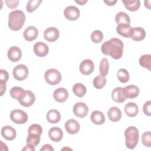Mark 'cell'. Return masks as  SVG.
<instances>
[{
    "label": "cell",
    "instance_id": "1",
    "mask_svg": "<svg viewBox=\"0 0 151 151\" xmlns=\"http://www.w3.org/2000/svg\"><path fill=\"white\" fill-rule=\"evenodd\" d=\"M123 42L117 38H113L105 41L101 45V50L106 55H110L114 60L120 59L123 55Z\"/></svg>",
    "mask_w": 151,
    "mask_h": 151
},
{
    "label": "cell",
    "instance_id": "2",
    "mask_svg": "<svg viewBox=\"0 0 151 151\" xmlns=\"http://www.w3.org/2000/svg\"><path fill=\"white\" fill-rule=\"evenodd\" d=\"M25 21V15L21 10H14L8 15V27L13 31H18L22 28Z\"/></svg>",
    "mask_w": 151,
    "mask_h": 151
},
{
    "label": "cell",
    "instance_id": "3",
    "mask_svg": "<svg viewBox=\"0 0 151 151\" xmlns=\"http://www.w3.org/2000/svg\"><path fill=\"white\" fill-rule=\"evenodd\" d=\"M125 144L127 148L133 149L136 146L139 137L138 129L134 126L128 127L124 132Z\"/></svg>",
    "mask_w": 151,
    "mask_h": 151
},
{
    "label": "cell",
    "instance_id": "4",
    "mask_svg": "<svg viewBox=\"0 0 151 151\" xmlns=\"http://www.w3.org/2000/svg\"><path fill=\"white\" fill-rule=\"evenodd\" d=\"M44 78L47 83L52 86H55L60 83L61 75L57 69L50 68L45 71Z\"/></svg>",
    "mask_w": 151,
    "mask_h": 151
},
{
    "label": "cell",
    "instance_id": "5",
    "mask_svg": "<svg viewBox=\"0 0 151 151\" xmlns=\"http://www.w3.org/2000/svg\"><path fill=\"white\" fill-rule=\"evenodd\" d=\"M10 118L11 120L16 124H24L28 120L27 114L22 110L14 109L10 113Z\"/></svg>",
    "mask_w": 151,
    "mask_h": 151
},
{
    "label": "cell",
    "instance_id": "6",
    "mask_svg": "<svg viewBox=\"0 0 151 151\" xmlns=\"http://www.w3.org/2000/svg\"><path fill=\"white\" fill-rule=\"evenodd\" d=\"M28 67L22 64L15 66L12 71L14 77L18 81H22L26 79L28 76Z\"/></svg>",
    "mask_w": 151,
    "mask_h": 151
},
{
    "label": "cell",
    "instance_id": "7",
    "mask_svg": "<svg viewBox=\"0 0 151 151\" xmlns=\"http://www.w3.org/2000/svg\"><path fill=\"white\" fill-rule=\"evenodd\" d=\"M73 113L78 117L83 118L86 117L88 113V107L83 102H77L73 106Z\"/></svg>",
    "mask_w": 151,
    "mask_h": 151
},
{
    "label": "cell",
    "instance_id": "8",
    "mask_svg": "<svg viewBox=\"0 0 151 151\" xmlns=\"http://www.w3.org/2000/svg\"><path fill=\"white\" fill-rule=\"evenodd\" d=\"M64 15L67 19L76 21L80 17V10L75 6H68L64 9Z\"/></svg>",
    "mask_w": 151,
    "mask_h": 151
},
{
    "label": "cell",
    "instance_id": "9",
    "mask_svg": "<svg viewBox=\"0 0 151 151\" xmlns=\"http://www.w3.org/2000/svg\"><path fill=\"white\" fill-rule=\"evenodd\" d=\"M60 36V32L57 28L55 27H49L44 32V38L48 42H54L57 40Z\"/></svg>",
    "mask_w": 151,
    "mask_h": 151
},
{
    "label": "cell",
    "instance_id": "10",
    "mask_svg": "<svg viewBox=\"0 0 151 151\" xmlns=\"http://www.w3.org/2000/svg\"><path fill=\"white\" fill-rule=\"evenodd\" d=\"M94 69V65L92 60L86 59L81 61L80 64L79 70L84 75H89L91 74Z\"/></svg>",
    "mask_w": 151,
    "mask_h": 151
},
{
    "label": "cell",
    "instance_id": "11",
    "mask_svg": "<svg viewBox=\"0 0 151 151\" xmlns=\"http://www.w3.org/2000/svg\"><path fill=\"white\" fill-rule=\"evenodd\" d=\"M34 53L40 57H44L46 56L49 51L48 45L43 42H37L34 45Z\"/></svg>",
    "mask_w": 151,
    "mask_h": 151
},
{
    "label": "cell",
    "instance_id": "12",
    "mask_svg": "<svg viewBox=\"0 0 151 151\" xmlns=\"http://www.w3.org/2000/svg\"><path fill=\"white\" fill-rule=\"evenodd\" d=\"M64 127L66 132L71 134H74L77 133L80 130V124L74 119L68 120L64 124Z\"/></svg>",
    "mask_w": 151,
    "mask_h": 151
},
{
    "label": "cell",
    "instance_id": "13",
    "mask_svg": "<svg viewBox=\"0 0 151 151\" xmlns=\"http://www.w3.org/2000/svg\"><path fill=\"white\" fill-rule=\"evenodd\" d=\"M7 55L10 61L12 62H17L21 58L22 51L19 47L12 46L8 50Z\"/></svg>",
    "mask_w": 151,
    "mask_h": 151
},
{
    "label": "cell",
    "instance_id": "14",
    "mask_svg": "<svg viewBox=\"0 0 151 151\" xmlns=\"http://www.w3.org/2000/svg\"><path fill=\"white\" fill-rule=\"evenodd\" d=\"M54 100L58 103L64 102L68 97V91L63 87H60L54 90L53 93Z\"/></svg>",
    "mask_w": 151,
    "mask_h": 151
},
{
    "label": "cell",
    "instance_id": "15",
    "mask_svg": "<svg viewBox=\"0 0 151 151\" xmlns=\"http://www.w3.org/2000/svg\"><path fill=\"white\" fill-rule=\"evenodd\" d=\"M116 31L119 35L126 37L131 38L133 34V28L128 24H119L116 27Z\"/></svg>",
    "mask_w": 151,
    "mask_h": 151
},
{
    "label": "cell",
    "instance_id": "16",
    "mask_svg": "<svg viewBox=\"0 0 151 151\" xmlns=\"http://www.w3.org/2000/svg\"><path fill=\"white\" fill-rule=\"evenodd\" d=\"M38 35V29L34 26L28 27L23 33L24 39L27 41H32L35 40Z\"/></svg>",
    "mask_w": 151,
    "mask_h": 151
},
{
    "label": "cell",
    "instance_id": "17",
    "mask_svg": "<svg viewBox=\"0 0 151 151\" xmlns=\"http://www.w3.org/2000/svg\"><path fill=\"white\" fill-rule=\"evenodd\" d=\"M123 92L126 99H134L139 94L140 90L138 87L134 85H129L123 88Z\"/></svg>",
    "mask_w": 151,
    "mask_h": 151
},
{
    "label": "cell",
    "instance_id": "18",
    "mask_svg": "<svg viewBox=\"0 0 151 151\" xmlns=\"http://www.w3.org/2000/svg\"><path fill=\"white\" fill-rule=\"evenodd\" d=\"M1 135L6 140L11 141L16 137V130L11 126H5L1 129Z\"/></svg>",
    "mask_w": 151,
    "mask_h": 151
},
{
    "label": "cell",
    "instance_id": "19",
    "mask_svg": "<svg viewBox=\"0 0 151 151\" xmlns=\"http://www.w3.org/2000/svg\"><path fill=\"white\" fill-rule=\"evenodd\" d=\"M35 101V94L30 90H26V93L24 98L19 101V104L25 107L31 106Z\"/></svg>",
    "mask_w": 151,
    "mask_h": 151
},
{
    "label": "cell",
    "instance_id": "20",
    "mask_svg": "<svg viewBox=\"0 0 151 151\" xmlns=\"http://www.w3.org/2000/svg\"><path fill=\"white\" fill-rule=\"evenodd\" d=\"M48 136L52 141L58 142L63 139V132L60 127H53L49 130Z\"/></svg>",
    "mask_w": 151,
    "mask_h": 151
},
{
    "label": "cell",
    "instance_id": "21",
    "mask_svg": "<svg viewBox=\"0 0 151 151\" xmlns=\"http://www.w3.org/2000/svg\"><path fill=\"white\" fill-rule=\"evenodd\" d=\"M111 97L117 103H122L124 102L126 100V98L123 92V88L120 87L115 88L111 92Z\"/></svg>",
    "mask_w": 151,
    "mask_h": 151
},
{
    "label": "cell",
    "instance_id": "22",
    "mask_svg": "<svg viewBox=\"0 0 151 151\" xmlns=\"http://www.w3.org/2000/svg\"><path fill=\"white\" fill-rule=\"evenodd\" d=\"M26 93V90H24L21 87L15 86L11 88L9 91V94L12 98L20 101L25 96Z\"/></svg>",
    "mask_w": 151,
    "mask_h": 151
},
{
    "label": "cell",
    "instance_id": "23",
    "mask_svg": "<svg viewBox=\"0 0 151 151\" xmlns=\"http://www.w3.org/2000/svg\"><path fill=\"white\" fill-rule=\"evenodd\" d=\"M107 116L109 119L113 122L119 121L122 118V112L117 107H110L107 111Z\"/></svg>",
    "mask_w": 151,
    "mask_h": 151
},
{
    "label": "cell",
    "instance_id": "24",
    "mask_svg": "<svg viewBox=\"0 0 151 151\" xmlns=\"http://www.w3.org/2000/svg\"><path fill=\"white\" fill-rule=\"evenodd\" d=\"M124 111L129 117H133L138 114L139 108L135 103L129 102L124 106Z\"/></svg>",
    "mask_w": 151,
    "mask_h": 151
},
{
    "label": "cell",
    "instance_id": "25",
    "mask_svg": "<svg viewBox=\"0 0 151 151\" xmlns=\"http://www.w3.org/2000/svg\"><path fill=\"white\" fill-rule=\"evenodd\" d=\"M46 118L49 123L55 124L60 122L61 119V114L58 110L55 109H51L47 113Z\"/></svg>",
    "mask_w": 151,
    "mask_h": 151
},
{
    "label": "cell",
    "instance_id": "26",
    "mask_svg": "<svg viewBox=\"0 0 151 151\" xmlns=\"http://www.w3.org/2000/svg\"><path fill=\"white\" fill-rule=\"evenodd\" d=\"M90 119L93 123L97 125L102 124L105 122L104 114L99 110H94L92 112L90 116Z\"/></svg>",
    "mask_w": 151,
    "mask_h": 151
},
{
    "label": "cell",
    "instance_id": "27",
    "mask_svg": "<svg viewBox=\"0 0 151 151\" xmlns=\"http://www.w3.org/2000/svg\"><path fill=\"white\" fill-rule=\"evenodd\" d=\"M146 37V32L143 28L134 27L133 28V34L131 38L136 41H140Z\"/></svg>",
    "mask_w": 151,
    "mask_h": 151
},
{
    "label": "cell",
    "instance_id": "28",
    "mask_svg": "<svg viewBox=\"0 0 151 151\" xmlns=\"http://www.w3.org/2000/svg\"><path fill=\"white\" fill-rule=\"evenodd\" d=\"M126 8L130 11H137L140 6L139 0H122Z\"/></svg>",
    "mask_w": 151,
    "mask_h": 151
},
{
    "label": "cell",
    "instance_id": "29",
    "mask_svg": "<svg viewBox=\"0 0 151 151\" xmlns=\"http://www.w3.org/2000/svg\"><path fill=\"white\" fill-rule=\"evenodd\" d=\"M73 91L76 96L78 97H83L86 94L87 88L84 84L78 83L73 86Z\"/></svg>",
    "mask_w": 151,
    "mask_h": 151
},
{
    "label": "cell",
    "instance_id": "30",
    "mask_svg": "<svg viewBox=\"0 0 151 151\" xmlns=\"http://www.w3.org/2000/svg\"><path fill=\"white\" fill-rule=\"evenodd\" d=\"M115 21L117 25L121 24L130 25V18L126 13L124 12H119L115 17Z\"/></svg>",
    "mask_w": 151,
    "mask_h": 151
},
{
    "label": "cell",
    "instance_id": "31",
    "mask_svg": "<svg viewBox=\"0 0 151 151\" xmlns=\"http://www.w3.org/2000/svg\"><path fill=\"white\" fill-rule=\"evenodd\" d=\"M139 64L149 71L151 70V55L147 54L142 55L139 58Z\"/></svg>",
    "mask_w": 151,
    "mask_h": 151
},
{
    "label": "cell",
    "instance_id": "32",
    "mask_svg": "<svg viewBox=\"0 0 151 151\" xmlns=\"http://www.w3.org/2000/svg\"><path fill=\"white\" fill-rule=\"evenodd\" d=\"M109 64L108 60L106 58H103L100 61L99 66V71L101 76L106 77L109 72Z\"/></svg>",
    "mask_w": 151,
    "mask_h": 151
},
{
    "label": "cell",
    "instance_id": "33",
    "mask_svg": "<svg viewBox=\"0 0 151 151\" xmlns=\"http://www.w3.org/2000/svg\"><path fill=\"white\" fill-rule=\"evenodd\" d=\"M117 77L119 81L122 83H127L130 78L129 73L125 68H120L117 73Z\"/></svg>",
    "mask_w": 151,
    "mask_h": 151
},
{
    "label": "cell",
    "instance_id": "34",
    "mask_svg": "<svg viewBox=\"0 0 151 151\" xmlns=\"http://www.w3.org/2000/svg\"><path fill=\"white\" fill-rule=\"evenodd\" d=\"M106 78L101 75L96 76L93 81L94 87L97 89H101L103 88L106 84Z\"/></svg>",
    "mask_w": 151,
    "mask_h": 151
},
{
    "label": "cell",
    "instance_id": "35",
    "mask_svg": "<svg viewBox=\"0 0 151 151\" xmlns=\"http://www.w3.org/2000/svg\"><path fill=\"white\" fill-rule=\"evenodd\" d=\"M40 142V136L37 134L29 133L27 138V143L35 147Z\"/></svg>",
    "mask_w": 151,
    "mask_h": 151
},
{
    "label": "cell",
    "instance_id": "36",
    "mask_svg": "<svg viewBox=\"0 0 151 151\" xmlns=\"http://www.w3.org/2000/svg\"><path fill=\"white\" fill-rule=\"evenodd\" d=\"M42 2L41 0H31L29 1L26 6L27 11L28 12H32L40 6Z\"/></svg>",
    "mask_w": 151,
    "mask_h": 151
},
{
    "label": "cell",
    "instance_id": "37",
    "mask_svg": "<svg viewBox=\"0 0 151 151\" xmlns=\"http://www.w3.org/2000/svg\"><path fill=\"white\" fill-rule=\"evenodd\" d=\"M90 38L93 42L95 43H100L103 41V34L101 31L95 30L91 33Z\"/></svg>",
    "mask_w": 151,
    "mask_h": 151
},
{
    "label": "cell",
    "instance_id": "38",
    "mask_svg": "<svg viewBox=\"0 0 151 151\" xmlns=\"http://www.w3.org/2000/svg\"><path fill=\"white\" fill-rule=\"evenodd\" d=\"M142 142L145 146L148 147H151V133L150 131L145 132L142 134Z\"/></svg>",
    "mask_w": 151,
    "mask_h": 151
},
{
    "label": "cell",
    "instance_id": "39",
    "mask_svg": "<svg viewBox=\"0 0 151 151\" xmlns=\"http://www.w3.org/2000/svg\"><path fill=\"white\" fill-rule=\"evenodd\" d=\"M28 133V134L32 133L41 136L42 133V127L38 124H32L29 127Z\"/></svg>",
    "mask_w": 151,
    "mask_h": 151
},
{
    "label": "cell",
    "instance_id": "40",
    "mask_svg": "<svg viewBox=\"0 0 151 151\" xmlns=\"http://www.w3.org/2000/svg\"><path fill=\"white\" fill-rule=\"evenodd\" d=\"M143 111L145 114L148 116H151V101L150 100L145 103L143 106Z\"/></svg>",
    "mask_w": 151,
    "mask_h": 151
},
{
    "label": "cell",
    "instance_id": "41",
    "mask_svg": "<svg viewBox=\"0 0 151 151\" xmlns=\"http://www.w3.org/2000/svg\"><path fill=\"white\" fill-rule=\"evenodd\" d=\"M9 78L8 73L3 69L0 70V82L6 83L8 81Z\"/></svg>",
    "mask_w": 151,
    "mask_h": 151
},
{
    "label": "cell",
    "instance_id": "42",
    "mask_svg": "<svg viewBox=\"0 0 151 151\" xmlns=\"http://www.w3.org/2000/svg\"><path fill=\"white\" fill-rule=\"evenodd\" d=\"M6 6L10 8V9H15L16 8L19 3V1L18 0H13V1H9V0H6L5 1Z\"/></svg>",
    "mask_w": 151,
    "mask_h": 151
},
{
    "label": "cell",
    "instance_id": "43",
    "mask_svg": "<svg viewBox=\"0 0 151 151\" xmlns=\"http://www.w3.org/2000/svg\"><path fill=\"white\" fill-rule=\"evenodd\" d=\"M40 151H54V148L50 144H45L41 147Z\"/></svg>",
    "mask_w": 151,
    "mask_h": 151
},
{
    "label": "cell",
    "instance_id": "44",
    "mask_svg": "<svg viewBox=\"0 0 151 151\" xmlns=\"http://www.w3.org/2000/svg\"><path fill=\"white\" fill-rule=\"evenodd\" d=\"M6 88V83L0 82V90H1V96H3L4 94L5 93Z\"/></svg>",
    "mask_w": 151,
    "mask_h": 151
},
{
    "label": "cell",
    "instance_id": "45",
    "mask_svg": "<svg viewBox=\"0 0 151 151\" xmlns=\"http://www.w3.org/2000/svg\"><path fill=\"white\" fill-rule=\"evenodd\" d=\"M22 150H27V151H35V147L33 146H31L30 145L27 144L22 149Z\"/></svg>",
    "mask_w": 151,
    "mask_h": 151
},
{
    "label": "cell",
    "instance_id": "46",
    "mask_svg": "<svg viewBox=\"0 0 151 151\" xmlns=\"http://www.w3.org/2000/svg\"><path fill=\"white\" fill-rule=\"evenodd\" d=\"M104 2L107 5L109 6H113L115 5V4L117 2V0H112V1H104Z\"/></svg>",
    "mask_w": 151,
    "mask_h": 151
},
{
    "label": "cell",
    "instance_id": "47",
    "mask_svg": "<svg viewBox=\"0 0 151 151\" xmlns=\"http://www.w3.org/2000/svg\"><path fill=\"white\" fill-rule=\"evenodd\" d=\"M75 2L77 3L80 5H83L87 2V0H75Z\"/></svg>",
    "mask_w": 151,
    "mask_h": 151
},
{
    "label": "cell",
    "instance_id": "48",
    "mask_svg": "<svg viewBox=\"0 0 151 151\" xmlns=\"http://www.w3.org/2000/svg\"><path fill=\"white\" fill-rule=\"evenodd\" d=\"M145 6L147 8H148L149 9H150V1H145Z\"/></svg>",
    "mask_w": 151,
    "mask_h": 151
}]
</instances>
